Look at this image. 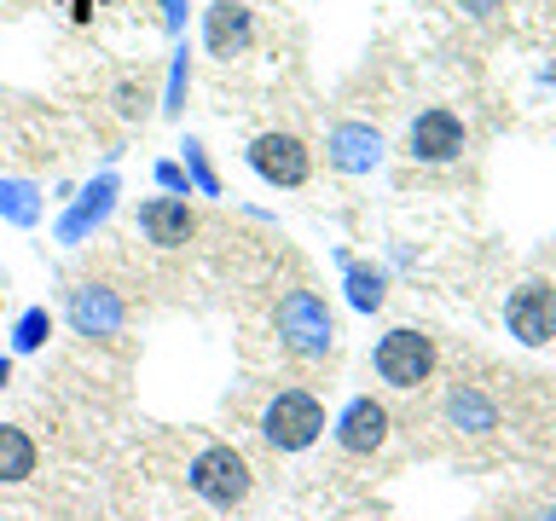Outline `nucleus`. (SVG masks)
Listing matches in <instances>:
<instances>
[{"label":"nucleus","instance_id":"nucleus-1","mask_svg":"<svg viewBox=\"0 0 556 521\" xmlns=\"http://www.w3.org/2000/svg\"><path fill=\"white\" fill-rule=\"evenodd\" d=\"M186 486L198 493L208 510H238L243 498H250V458H243L238 446H226V441H208L198 446V458L186 463Z\"/></svg>","mask_w":556,"mask_h":521},{"label":"nucleus","instance_id":"nucleus-2","mask_svg":"<svg viewBox=\"0 0 556 521\" xmlns=\"http://www.w3.org/2000/svg\"><path fill=\"white\" fill-rule=\"evenodd\" d=\"M434 365H441L434 336H424V330H412V325L382 330L377 347H371V371L389 382V389H424V382L434 377Z\"/></svg>","mask_w":556,"mask_h":521},{"label":"nucleus","instance_id":"nucleus-3","mask_svg":"<svg viewBox=\"0 0 556 521\" xmlns=\"http://www.w3.org/2000/svg\"><path fill=\"white\" fill-rule=\"evenodd\" d=\"M325 434V406L307 389H278L261 411V441L273 452H307Z\"/></svg>","mask_w":556,"mask_h":521},{"label":"nucleus","instance_id":"nucleus-4","mask_svg":"<svg viewBox=\"0 0 556 521\" xmlns=\"http://www.w3.org/2000/svg\"><path fill=\"white\" fill-rule=\"evenodd\" d=\"M273 319H278V342H285L295 359H325L330 347H337V319H330V307L313 290H290Z\"/></svg>","mask_w":556,"mask_h":521},{"label":"nucleus","instance_id":"nucleus-5","mask_svg":"<svg viewBox=\"0 0 556 521\" xmlns=\"http://www.w3.org/2000/svg\"><path fill=\"white\" fill-rule=\"evenodd\" d=\"M464 145H469V128H464V116L452 111V104H429V111H417L412 128H406V156L424 163V168L458 163Z\"/></svg>","mask_w":556,"mask_h":521},{"label":"nucleus","instance_id":"nucleus-6","mask_svg":"<svg viewBox=\"0 0 556 521\" xmlns=\"http://www.w3.org/2000/svg\"><path fill=\"white\" fill-rule=\"evenodd\" d=\"M243 156H250V168H255L267 186H278V191L307 186V174H313V151H307V139H302V134H285V128L255 134Z\"/></svg>","mask_w":556,"mask_h":521},{"label":"nucleus","instance_id":"nucleus-7","mask_svg":"<svg viewBox=\"0 0 556 521\" xmlns=\"http://www.w3.org/2000/svg\"><path fill=\"white\" fill-rule=\"evenodd\" d=\"M504 325H510V336L521 347L556 342V284H545V278L516 284L510 295H504Z\"/></svg>","mask_w":556,"mask_h":521},{"label":"nucleus","instance_id":"nucleus-8","mask_svg":"<svg viewBox=\"0 0 556 521\" xmlns=\"http://www.w3.org/2000/svg\"><path fill=\"white\" fill-rule=\"evenodd\" d=\"M64 313H70V325H76V336H93V342H111V336H122V325H128L122 295L111 284H93V278L70 290Z\"/></svg>","mask_w":556,"mask_h":521},{"label":"nucleus","instance_id":"nucleus-9","mask_svg":"<svg viewBox=\"0 0 556 521\" xmlns=\"http://www.w3.org/2000/svg\"><path fill=\"white\" fill-rule=\"evenodd\" d=\"M389 429H394L389 406L371 399V394H354L337 417V446L348 452V458H371V452H382V441H389Z\"/></svg>","mask_w":556,"mask_h":521},{"label":"nucleus","instance_id":"nucleus-10","mask_svg":"<svg viewBox=\"0 0 556 521\" xmlns=\"http://www.w3.org/2000/svg\"><path fill=\"white\" fill-rule=\"evenodd\" d=\"M116 198H122L116 168H104L99 180H87L76 198H70V208L59 215V243H81L93 226H104V220H111V208H116Z\"/></svg>","mask_w":556,"mask_h":521},{"label":"nucleus","instance_id":"nucleus-11","mask_svg":"<svg viewBox=\"0 0 556 521\" xmlns=\"http://www.w3.org/2000/svg\"><path fill=\"white\" fill-rule=\"evenodd\" d=\"M382 134L371 128V122H337V128L325 134V163L337 174H371L382 168Z\"/></svg>","mask_w":556,"mask_h":521},{"label":"nucleus","instance_id":"nucleus-12","mask_svg":"<svg viewBox=\"0 0 556 521\" xmlns=\"http://www.w3.org/2000/svg\"><path fill=\"white\" fill-rule=\"evenodd\" d=\"M203 47L208 59H238V52L255 47V12L243 0H215L203 12Z\"/></svg>","mask_w":556,"mask_h":521},{"label":"nucleus","instance_id":"nucleus-13","mask_svg":"<svg viewBox=\"0 0 556 521\" xmlns=\"http://www.w3.org/2000/svg\"><path fill=\"white\" fill-rule=\"evenodd\" d=\"M139 232L156 250H186L191 232H198V215H191L186 198H146L139 203Z\"/></svg>","mask_w":556,"mask_h":521},{"label":"nucleus","instance_id":"nucleus-14","mask_svg":"<svg viewBox=\"0 0 556 521\" xmlns=\"http://www.w3.org/2000/svg\"><path fill=\"white\" fill-rule=\"evenodd\" d=\"M446 417H452V429H469V434L498 429V406L481 389H469V382H458V389L446 394Z\"/></svg>","mask_w":556,"mask_h":521},{"label":"nucleus","instance_id":"nucleus-15","mask_svg":"<svg viewBox=\"0 0 556 521\" xmlns=\"http://www.w3.org/2000/svg\"><path fill=\"white\" fill-rule=\"evenodd\" d=\"M337 260H342L348 307H354V313H377V307H382V295H389V278H382L377 267H359V260H348V255H337Z\"/></svg>","mask_w":556,"mask_h":521},{"label":"nucleus","instance_id":"nucleus-16","mask_svg":"<svg viewBox=\"0 0 556 521\" xmlns=\"http://www.w3.org/2000/svg\"><path fill=\"white\" fill-rule=\"evenodd\" d=\"M35 441L17 423H0V481H29L35 475Z\"/></svg>","mask_w":556,"mask_h":521},{"label":"nucleus","instance_id":"nucleus-17","mask_svg":"<svg viewBox=\"0 0 556 521\" xmlns=\"http://www.w3.org/2000/svg\"><path fill=\"white\" fill-rule=\"evenodd\" d=\"M0 220H12V226L41 220V186L35 180H7V174H0Z\"/></svg>","mask_w":556,"mask_h":521},{"label":"nucleus","instance_id":"nucleus-18","mask_svg":"<svg viewBox=\"0 0 556 521\" xmlns=\"http://www.w3.org/2000/svg\"><path fill=\"white\" fill-rule=\"evenodd\" d=\"M180 151H186V156H180V168H186L191 191H203V198H220V174H215V163H208L203 139H191V134H186V145H180Z\"/></svg>","mask_w":556,"mask_h":521},{"label":"nucleus","instance_id":"nucleus-19","mask_svg":"<svg viewBox=\"0 0 556 521\" xmlns=\"http://www.w3.org/2000/svg\"><path fill=\"white\" fill-rule=\"evenodd\" d=\"M186 93H191V52L174 47L168 52V87H163V116H180L186 111Z\"/></svg>","mask_w":556,"mask_h":521},{"label":"nucleus","instance_id":"nucleus-20","mask_svg":"<svg viewBox=\"0 0 556 521\" xmlns=\"http://www.w3.org/2000/svg\"><path fill=\"white\" fill-rule=\"evenodd\" d=\"M47 336H52V313H47V307L17 313V325H12V347H17V354H35V347H47Z\"/></svg>","mask_w":556,"mask_h":521},{"label":"nucleus","instance_id":"nucleus-21","mask_svg":"<svg viewBox=\"0 0 556 521\" xmlns=\"http://www.w3.org/2000/svg\"><path fill=\"white\" fill-rule=\"evenodd\" d=\"M151 174H156V186H163L168 198H191V180H186V168L174 163V156H163V163H156Z\"/></svg>","mask_w":556,"mask_h":521},{"label":"nucleus","instance_id":"nucleus-22","mask_svg":"<svg viewBox=\"0 0 556 521\" xmlns=\"http://www.w3.org/2000/svg\"><path fill=\"white\" fill-rule=\"evenodd\" d=\"M163 7V29L168 35H186V12H191V0H156Z\"/></svg>","mask_w":556,"mask_h":521},{"label":"nucleus","instance_id":"nucleus-23","mask_svg":"<svg viewBox=\"0 0 556 521\" xmlns=\"http://www.w3.org/2000/svg\"><path fill=\"white\" fill-rule=\"evenodd\" d=\"M116 111L128 116V122L146 116V93H134V81H122V87H116Z\"/></svg>","mask_w":556,"mask_h":521},{"label":"nucleus","instance_id":"nucleus-24","mask_svg":"<svg viewBox=\"0 0 556 521\" xmlns=\"http://www.w3.org/2000/svg\"><path fill=\"white\" fill-rule=\"evenodd\" d=\"M493 7H498V0H464V12H469V17H486Z\"/></svg>","mask_w":556,"mask_h":521},{"label":"nucleus","instance_id":"nucleus-25","mask_svg":"<svg viewBox=\"0 0 556 521\" xmlns=\"http://www.w3.org/2000/svg\"><path fill=\"white\" fill-rule=\"evenodd\" d=\"M70 7H76V17H87V12H93V0H70Z\"/></svg>","mask_w":556,"mask_h":521},{"label":"nucleus","instance_id":"nucleus-26","mask_svg":"<svg viewBox=\"0 0 556 521\" xmlns=\"http://www.w3.org/2000/svg\"><path fill=\"white\" fill-rule=\"evenodd\" d=\"M7 382H12V365H7V359H0V389H7Z\"/></svg>","mask_w":556,"mask_h":521},{"label":"nucleus","instance_id":"nucleus-27","mask_svg":"<svg viewBox=\"0 0 556 521\" xmlns=\"http://www.w3.org/2000/svg\"><path fill=\"white\" fill-rule=\"evenodd\" d=\"M539 521H556V510H539Z\"/></svg>","mask_w":556,"mask_h":521}]
</instances>
